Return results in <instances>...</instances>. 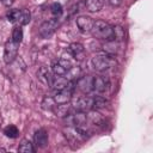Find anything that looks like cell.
<instances>
[{"label": "cell", "mask_w": 153, "mask_h": 153, "mask_svg": "<svg viewBox=\"0 0 153 153\" xmlns=\"http://www.w3.org/2000/svg\"><path fill=\"white\" fill-rule=\"evenodd\" d=\"M92 33V36L97 39H103V41H114V31H112V26L100 19L94 20L93 26L90 31Z\"/></svg>", "instance_id": "6da1fadb"}, {"label": "cell", "mask_w": 153, "mask_h": 153, "mask_svg": "<svg viewBox=\"0 0 153 153\" xmlns=\"http://www.w3.org/2000/svg\"><path fill=\"white\" fill-rule=\"evenodd\" d=\"M92 66L96 71L104 72V71H108V69L115 67L116 66V60H115L114 55L102 53V54H97L92 57Z\"/></svg>", "instance_id": "7a4b0ae2"}, {"label": "cell", "mask_w": 153, "mask_h": 153, "mask_svg": "<svg viewBox=\"0 0 153 153\" xmlns=\"http://www.w3.org/2000/svg\"><path fill=\"white\" fill-rule=\"evenodd\" d=\"M7 17V20L13 23V24H17L19 26L22 25H26L30 23L31 20V13L29 10H18V8H13V10H10L6 14Z\"/></svg>", "instance_id": "3957f363"}, {"label": "cell", "mask_w": 153, "mask_h": 153, "mask_svg": "<svg viewBox=\"0 0 153 153\" xmlns=\"http://www.w3.org/2000/svg\"><path fill=\"white\" fill-rule=\"evenodd\" d=\"M59 26H60L59 17L48 19V20L43 22V23L39 25V27H38V35H39L42 38H49V37L56 31V29H57Z\"/></svg>", "instance_id": "277c9868"}, {"label": "cell", "mask_w": 153, "mask_h": 153, "mask_svg": "<svg viewBox=\"0 0 153 153\" xmlns=\"http://www.w3.org/2000/svg\"><path fill=\"white\" fill-rule=\"evenodd\" d=\"M72 106L74 109H76L78 111H88L92 110L93 106V97L82 94V96H78V97H72Z\"/></svg>", "instance_id": "5b68a950"}, {"label": "cell", "mask_w": 153, "mask_h": 153, "mask_svg": "<svg viewBox=\"0 0 153 153\" xmlns=\"http://www.w3.org/2000/svg\"><path fill=\"white\" fill-rule=\"evenodd\" d=\"M18 47H19V44L13 42L12 39L6 42L5 48H4V61L6 65H10L16 60V57L18 55Z\"/></svg>", "instance_id": "8992f818"}, {"label": "cell", "mask_w": 153, "mask_h": 153, "mask_svg": "<svg viewBox=\"0 0 153 153\" xmlns=\"http://www.w3.org/2000/svg\"><path fill=\"white\" fill-rule=\"evenodd\" d=\"M109 87V81L103 75H92V91L93 92H105Z\"/></svg>", "instance_id": "52a82bcc"}, {"label": "cell", "mask_w": 153, "mask_h": 153, "mask_svg": "<svg viewBox=\"0 0 153 153\" xmlns=\"http://www.w3.org/2000/svg\"><path fill=\"white\" fill-rule=\"evenodd\" d=\"M75 88L84 93L92 92V75H81L78 80H75Z\"/></svg>", "instance_id": "ba28073f"}, {"label": "cell", "mask_w": 153, "mask_h": 153, "mask_svg": "<svg viewBox=\"0 0 153 153\" xmlns=\"http://www.w3.org/2000/svg\"><path fill=\"white\" fill-rule=\"evenodd\" d=\"M68 53L76 60H82L85 57V48L81 43L79 42H74V43H71L67 48Z\"/></svg>", "instance_id": "9c48e42d"}, {"label": "cell", "mask_w": 153, "mask_h": 153, "mask_svg": "<svg viewBox=\"0 0 153 153\" xmlns=\"http://www.w3.org/2000/svg\"><path fill=\"white\" fill-rule=\"evenodd\" d=\"M48 131L43 128L38 129L35 134H33V143L36 145V147L38 148H44L48 145Z\"/></svg>", "instance_id": "30bf717a"}, {"label": "cell", "mask_w": 153, "mask_h": 153, "mask_svg": "<svg viewBox=\"0 0 153 153\" xmlns=\"http://www.w3.org/2000/svg\"><path fill=\"white\" fill-rule=\"evenodd\" d=\"M75 22H76V26L82 32H90L93 26V23H94V20L87 16H79Z\"/></svg>", "instance_id": "8fae6325"}, {"label": "cell", "mask_w": 153, "mask_h": 153, "mask_svg": "<svg viewBox=\"0 0 153 153\" xmlns=\"http://www.w3.org/2000/svg\"><path fill=\"white\" fill-rule=\"evenodd\" d=\"M71 80H68L66 76H62V75H53V79H51V82H50V87L54 90V91H60V90H63L68 86Z\"/></svg>", "instance_id": "7c38bea8"}, {"label": "cell", "mask_w": 153, "mask_h": 153, "mask_svg": "<svg viewBox=\"0 0 153 153\" xmlns=\"http://www.w3.org/2000/svg\"><path fill=\"white\" fill-rule=\"evenodd\" d=\"M53 73L45 67V66H42V67H39V69H38V72H37V76H38V79L44 84V85H47V86H50V82H51V79H53Z\"/></svg>", "instance_id": "4fadbf2b"}, {"label": "cell", "mask_w": 153, "mask_h": 153, "mask_svg": "<svg viewBox=\"0 0 153 153\" xmlns=\"http://www.w3.org/2000/svg\"><path fill=\"white\" fill-rule=\"evenodd\" d=\"M105 0H85V7L88 12H98L104 6Z\"/></svg>", "instance_id": "5bb4252c"}, {"label": "cell", "mask_w": 153, "mask_h": 153, "mask_svg": "<svg viewBox=\"0 0 153 153\" xmlns=\"http://www.w3.org/2000/svg\"><path fill=\"white\" fill-rule=\"evenodd\" d=\"M87 122H91L94 126H100L104 122V118L97 110H88V112H87Z\"/></svg>", "instance_id": "9a60e30c"}, {"label": "cell", "mask_w": 153, "mask_h": 153, "mask_svg": "<svg viewBox=\"0 0 153 153\" xmlns=\"http://www.w3.org/2000/svg\"><path fill=\"white\" fill-rule=\"evenodd\" d=\"M81 75H82V71H81V68L78 67V66H72V67L67 71V73L65 74V76H66L68 80H72V81L78 80Z\"/></svg>", "instance_id": "2e32d148"}, {"label": "cell", "mask_w": 153, "mask_h": 153, "mask_svg": "<svg viewBox=\"0 0 153 153\" xmlns=\"http://www.w3.org/2000/svg\"><path fill=\"white\" fill-rule=\"evenodd\" d=\"M53 111L56 114V116H60V117H65L69 114V105L68 103H65V104H56L53 109Z\"/></svg>", "instance_id": "e0dca14e"}, {"label": "cell", "mask_w": 153, "mask_h": 153, "mask_svg": "<svg viewBox=\"0 0 153 153\" xmlns=\"http://www.w3.org/2000/svg\"><path fill=\"white\" fill-rule=\"evenodd\" d=\"M103 48H104V51H105L106 54L115 55V54L118 51L120 45H118V43H117L116 41H106V43L103 45Z\"/></svg>", "instance_id": "ac0fdd59"}, {"label": "cell", "mask_w": 153, "mask_h": 153, "mask_svg": "<svg viewBox=\"0 0 153 153\" xmlns=\"http://www.w3.org/2000/svg\"><path fill=\"white\" fill-rule=\"evenodd\" d=\"M36 149L33 147V143L30 142L29 140H23L18 147V152L20 153H33Z\"/></svg>", "instance_id": "d6986e66"}, {"label": "cell", "mask_w": 153, "mask_h": 153, "mask_svg": "<svg viewBox=\"0 0 153 153\" xmlns=\"http://www.w3.org/2000/svg\"><path fill=\"white\" fill-rule=\"evenodd\" d=\"M51 73L54 75H62V76H65V74L67 73V69L59 61H54L51 63Z\"/></svg>", "instance_id": "ffe728a7"}, {"label": "cell", "mask_w": 153, "mask_h": 153, "mask_svg": "<svg viewBox=\"0 0 153 153\" xmlns=\"http://www.w3.org/2000/svg\"><path fill=\"white\" fill-rule=\"evenodd\" d=\"M4 134H5L7 137H10V139H16V137L19 135V129H18L16 126L10 124V126H7V127L4 129Z\"/></svg>", "instance_id": "44dd1931"}, {"label": "cell", "mask_w": 153, "mask_h": 153, "mask_svg": "<svg viewBox=\"0 0 153 153\" xmlns=\"http://www.w3.org/2000/svg\"><path fill=\"white\" fill-rule=\"evenodd\" d=\"M112 31H114V41L120 42L124 38V29L120 25H114L112 26Z\"/></svg>", "instance_id": "7402d4cb"}, {"label": "cell", "mask_w": 153, "mask_h": 153, "mask_svg": "<svg viewBox=\"0 0 153 153\" xmlns=\"http://www.w3.org/2000/svg\"><path fill=\"white\" fill-rule=\"evenodd\" d=\"M12 41L20 44L22 41H23V30L20 26H16L12 31Z\"/></svg>", "instance_id": "603a6c76"}, {"label": "cell", "mask_w": 153, "mask_h": 153, "mask_svg": "<svg viewBox=\"0 0 153 153\" xmlns=\"http://www.w3.org/2000/svg\"><path fill=\"white\" fill-rule=\"evenodd\" d=\"M106 104V99H104L103 97H93V106H92V110H98L100 108H104Z\"/></svg>", "instance_id": "cb8c5ba5"}, {"label": "cell", "mask_w": 153, "mask_h": 153, "mask_svg": "<svg viewBox=\"0 0 153 153\" xmlns=\"http://www.w3.org/2000/svg\"><path fill=\"white\" fill-rule=\"evenodd\" d=\"M50 12H51L55 17H60V16L62 14V12H63L62 5H61L60 2H54V4H51V6H50Z\"/></svg>", "instance_id": "d4e9b609"}, {"label": "cell", "mask_w": 153, "mask_h": 153, "mask_svg": "<svg viewBox=\"0 0 153 153\" xmlns=\"http://www.w3.org/2000/svg\"><path fill=\"white\" fill-rule=\"evenodd\" d=\"M55 105H56V103L54 102L53 97H45V98L43 99V102H42V106H43L44 109H49V110H53Z\"/></svg>", "instance_id": "484cf974"}, {"label": "cell", "mask_w": 153, "mask_h": 153, "mask_svg": "<svg viewBox=\"0 0 153 153\" xmlns=\"http://www.w3.org/2000/svg\"><path fill=\"white\" fill-rule=\"evenodd\" d=\"M111 6H114V7H118V6H121L122 5V2H123V0H106Z\"/></svg>", "instance_id": "4316f807"}, {"label": "cell", "mask_w": 153, "mask_h": 153, "mask_svg": "<svg viewBox=\"0 0 153 153\" xmlns=\"http://www.w3.org/2000/svg\"><path fill=\"white\" fill-rule=\"evenodd\" d=\"M0 1L2 2V5L7 6V7L12 6V5H13V2H14V0H0Z\"/></svg>", "instance_id": "83f0119b"}]
</instances>
